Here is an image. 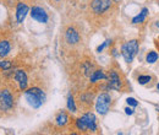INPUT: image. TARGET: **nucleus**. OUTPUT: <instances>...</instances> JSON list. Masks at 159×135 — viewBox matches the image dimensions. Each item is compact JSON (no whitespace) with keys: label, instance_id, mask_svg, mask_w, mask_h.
Here are the masks:
<instances>
[{"label":"nucleus","instance_id":"f257e3e1","mask_svg":"<svg viewBox=\"0 0 159 135\" xmlns=\"http://www.w3.org/2000/svg\"><path fill=\"white\" fill-rule=\"evenodd\" d=\"M16 96L15 92L6 86H0V113L5 114L15 109Z\"/></svg>","mask_w":159,"mask_h":135},{"label":"nucleus","instance_id":"f03ea898","mask_svg":"<svg viewBox=\"0 0 159 135\" xmlns=\"http://www.w3.org/2000/svg\"><path fill=\"white\" fill-rule=\"evenodd\" d=\"M76 128L80 132H92L96 133L98 130L97 118L92 112H86L84 114L76 119Z\"/></svg>","mask_w":159,"mask_h":135},{"label":"nucleus","instance_id":"7ed1b4c3","mask_svg":"<svg viewBox=\"0 0 159 135\" xmlns=\"http://www.w3.org/2000/svg\"><path fill=\"white\" fill-rule=\"evenodd\" d=\"M25 97L32 108H39L45 101V94L38 87H31L28 90H25Z\"/></svg>","mask_w":159,"mask_h":135},{"label":"nucleus","instance_id":"20e7f679","mask_svg":"<svg viewBox=\"0 0 159 135\" xmlns=\"http://www.w3.org/2000/svg\"><path fill=\"white\" fill-rule=\"evenodd\" d=\"M137 52H139V41L137 39H132V41H129L126 43L122 44L121 47V55L124 57L126 63H132L134 58L137 55Z\"/></svg>","mask_w":159,"mask_h":135},{"label":"nucleus","instance_id":"39448f33","mask_svg":"<svg viewBox=\"0 0 159 135\" xmlns=\"http://www.w3.org/2000/svg\"><path fill=\"white\" fill-rule=\"evenodd\" d=\"M110 107H111V96L107 92L100 94L96 99V111L100 116H104L109 112Z\"/></svg>","mask_w":159,"mask_h":135},{"label":"nucleus","instance_id":"423d86ee","mask_svg":"<svg viewBox=\"0 0 159 135\" xmlns=\"http://www.w3.org/2000/svg\"><path fill=\"white\" fill-rule=\"evenodd\" d=\"M114 1L115 0H92L91 1V10L97 15L104 14L105 11H108L113 6Z\"/></svg>","mask_w":159,"mask_h":135},{"label":"nucleus","instance_id":"0eeeda50","mask_svg":"<svg viewBox=\"0 0 159 135\" xmlns=\"http://www.w3.org/2000/svg\"><path fill=\"white\" fill-rule=\"evenodd\" d=\"M31 17L36 21H38L40 23H47L48 20H49V16L47 14V11L42 7V6H32L31 7Z\"/></svg>","mask_w":159,"mask_h":135},{"label":"nucleus","instance_id":"6e6552de","mask_svg":"<svg viewBox=\"0 0 159 135\" xmlns=\"http://www.w3.org/2000/svg\"><path fill=\"white\" fill-rule=\"evenodd\" d=\"M108 89L110 90H121L122 87V84H121V79L120 75L115 71V70H110L109 73V76H108Z\"/></svg>","mask_w":159,"mask_h":135},{"label":"nucleus","instance_id":"1a4fd4ad","mask_svg":"<svg viewBox=\"0 0 159 135\" xmlns=\"http://www.w3.org/2000/svg\"><path fill=\"white\" fill-rule=\"evenodd\" d=\"M14 80H15V82L19 85V89H20L21 91H25V90H27V85H28V77L26 75V73L23 71V70H16L15 73H14Z\"/></svg>","mask_w":159,"mask_h":135},{"label":"nucleus","instance_id":"9d476101","mask_svg":"<svg viewBox=\"0 0 159 135\" xmlns=\"http://www.w3.org/2000/svg\"><path fill=\"white\" fill-rule=\"evenodd\" d=\"M81 39V36H80L79 31L75 28V27H67L66 31H65V41L71 44V46H75L77 44Z\"/></svg>","mask_w":159,"mask_h":135},{"label":"nucleus","instance_id":"9b49d317","mask_svg":"<svg viewBox=\"0 0 159 135\" xmlns=\"http://www.w3.org/2000/svg\"><path fill=\"white\" fill-rule=\"evenodd\" d=\"M30 11L31 10H30L27 4L22 2V1L17 2V5H16V20H17V22H22Z\"/></svg>","mask_w":159,"mask_h":135},{"label":"nucleus","instance_id":"f8f14e48","mask_svg":"<svg viewBox=\"0 0 159 135\" xmlns=\"http://www.w3.org/2000/svg\"><path fill=\"white\" fill-rule=\"evenodd\" d=\"M11 51V44L7 39H0V58H5Z\"/></svg>","mask_w":159,"mask_h":135},{"label":"nucleus","instance_id":"ddd939ff","mask_svg":"<svg viewBox=\"0 0 159 135\" xmlns=\"http://www.w3.org/2000/svg\"><path fill=\"white\" fill-rule=\"evenodd\" d=\"M55 123L58 127H65L67 123H69V116L66 112L61 111L57 114V118H55Z\"/></svg>","mask_w":159,"mask_h":135},{"label":"nucleus","instance_id":"4468645a","mask_svg":"<svg viewBox=\"0 0 159 135\" xmlns=\"http://www.w3.org/2000/svg\"><path fill=\"white\" fill-rule=\"evenodd\" d=\"M108 76L105 75V73L103 70H94L92 74H91V82H97L99 80H107Z\"/></svg>","mask_w":159,"mask_h":135},{"label":"nucleus","instance_id":"2eb2a0df","mask_svg":"<svg viewBox=\"0 0 159 135\" xmlns=\"http://www.w3.org/2000/svg\"><path fill=\"white\" fill-rule=\"evenodd\" d=\"M147 15H148V9H146V7H143L142 9V11L139 12L137 16H135L134 19H132V23H142V22H144V20L147 17Z\"/></svg>","mask_w":159,"mask_h":135},{"label":"nucleus","instance_id":"dca6fc26","mask_svg":"<svg viewBox=\"0 0 159 135\" xmlns=\"http://www.w3.org/2000/svg\"><path fill=\"white\" fill-rule=\"evenodd\" d=\"M158 53L156 52V51H151L148 54H147V57H146V60H147V63H149V64H153V63H156L157 60H158Z\"/></svg>","mask_w":159,"mask_h":135},{"label":"nucleus","instance_id":"f3484780","mask_svg":"<svg viewBox=\"0 0 159 135\" xmlns=\"http://www.w3.org/2000/svg\"><path fill=\"white\" fill-rule=\"evenodd\" d=\"M67 108H69V111H71V112H76V111H77V107H76V104H75V99H74V96H72V95H69V97H67Z\"/></svg>","mask_w":159,"mask_h":135},{"label":"nucleus","instance_id":"a211bd4d","mask_svg":"<svg viewBox=\"0 0 159 135\" xmlns=\"http://www.w3.org/2000/svg\"><path fill=\"white\" fill-rule=\"evenodd\" d=\"M12 66V63L11 60H0V69L4 70V71H7L10 70Z\"/></svg>","mask_w":159,"mask_h":135},{"label":"nucleus","instance_id":"6ab92c4d","mask_svg":"<svg viewBox=\"0 0 159 135\" xmlns=\"http://www.w3.org/2000/svg\"><path fill=\"white\" fill-rule=\"evenodd\" d=\"M151 79H152V77L149 76V75H139V79H137V81H139V85H146V84H148V82L151 81Z\"/></svg>","mask_w":159,"mask_h":135},{"label":"nucleus","instance_id":"aec40b11","mask_svg":"<svg viewBox=\"0 0 159 135\" xmlns=\"http://www.w3.org/2000/svg\"><path fill=\"white\" fill-rule=\"evenodd\" d=\"M126 102H127V104L131 106V107H136V106L139 104V102H137L135 98H132V97H129V98L126 99Z\"/></svg>","mask_w":159,"mask_h":135},{"label":"nucleus","instance_id":"412c9836","mask_svg":"<svg viewBox=\"0 0 159 135\" xmlns=\"http://www.w3.org/2000/svg\"><path fill=\"white\" fill-rule=\"evenodd\" d=\"M109 42H110V41H105V42H103V44H102V46H99V47L97 48V52H98V53H100V52H102V51H103V49H104V48H105V47L109 44Z\"/></svg>","mask_w":159,"mask_h":135},{"label":"nucleus","instance_id":"4be33fe9","mask_svg":"<svg viewBox=\"0 0 159 135\" xmlns=\"http://www.w3.org/2000/svg\"><path fill=\"white\" fill-rule=\"evenodd\" d=\"M125 113H126L127 116H131V114H134V109L130 108V107H127V108H125Z\"/></svg>","mask_w":159,"mask_h":135},{"label":"nucleus","instance_id":"5701e85b","mask_svg":"<svg viewBox=\"0 0 159 135\" xmlns=\"http://www.w3.org/2000/svg\"><path fill=\"white\" fill-rule=\"evenodd\" d=\"M54 1H55V2H59L60 0H54Z\"/></svg>","mask_w":159,"mask_h":135},{"label":"nucleus","instance_id":"b1692460","mask_svg":"<svg viewBox=\"0 0 159 135\" xmlns=\"http://www.w3.org/2000/svg\"><path fill=\"white\" fill-rule=\"evenodd\" d=\"M157 89L159 90V82H158V85H157Z\"/></svg>","mask_w":159,"mask_h":135},{"label":"nucleus","instance_id":"393cba45","mask_svg":"<svg viewBox=\"0 0 159 135\" xmlns=\"http://www.w3.org/2000/svg\"><path fill=\"white\" fill-rule=\"evenodd\" d=\"M157 109H158V111H159V106H158V107H157Z\"/></svg>","mask_w":159,"mask_h":135}]
</instances>
